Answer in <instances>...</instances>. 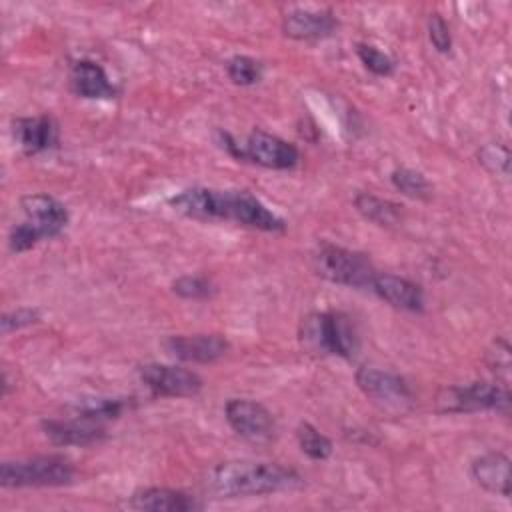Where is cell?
<instances>
[{
  "instance_id": "1",
  "label": "cell",
  "mask_w": 512,
  "mask_h": 512,
  "mask_svg": "<svg viewBox=\"0 0 512 512\" xmlns=\"http://www.w3.org/2000/svg\"><path fill=\"white\" fill-rule=\"evenodd\" d=\"M168 202L176 212L198 220H234L262 232H282L286 228L278 214L244 190L192 186L180 190Z\"/></svg>"
},
{
  "instance_id": "2",
  "label": "cell",
  "mask_w": 512,
  "mask_h": 512,
  "mask_svg": "<svg viewBox=\"0 0 512 512\" xmlns=\"http://www.w3.org/2000/svg\"><path fill=\"white\" fill-rule=\"evenodd\" d=\"M208 488L224 498L264 496L302 486V476L276 462L228 460L208 474Z\"/></svg>"
},
{
  "instance_id": "3",
  "label": "cell",
  "mask_w": 512,
  "mask_h": 512,
  "mask_svg": "<svg viewBox=\"0 0 512 512\" xmlns=\"http://www.w3.org/2000/svg\"><path fill=\"white\" fill-rule=\"evenodd\" d=\"M300 342L316 354L354 358L360 346L358 332L344 312H312L300 322Z\"/></svg>"
},
{
  "instance_id": "4",
  "label": "cell",
  "mask_w": 512,
  "mask_h": 512,
  "mask_svg": "<svg viewBox=\"0 0 512 512\" xmlns=\"http://www.w3.org/2000/svg\"><path fill=\"white\" fill-rule=\"evenodd\" d=\"M76 478L74 464L60 454H40L0 464L2 488H44L66 486Z\"/></svg>"
},
{
  "instance_id": "5",
  "label": "cell",
  "mask_w": 512,
  "mask_h": 512,
  "mask_svg": "<svg viewBox=\"0 0 512 512\" xmlns=\"http://www.w3.org/2000/svg\"><path fill=\"white\" fill-rule=\"evenodd\" d=\"M312 264L318 276L348 288H370L378 274L366 254L330 242H322L316 248Z\"/></svg>"
},
{
  "instance_id": "6",
  "label": "cell",
  "mask_w": 512,
  "mask_h": 512,
  "mask_svg": "<svg viewBox=\"0 0 512 512\" xmlns=\"http://www.w3.org/2000/svg\"><path fill=\"white\" fill-rule=\"evenodd\" d=\"M438 410L448 414H468L480 410L508 412L510 392L506 384L472 382L468 386H450L438 394Z\"/></svg>"
},
{
  "instance_id": "7",
  "label": "cell",
  "mask_w": 512,
  "mask_h": 512,
  "mask_svg": "<svg viewBox=\"0 0 512 512\" xmlns=\"http://www.w3.org/2000/svg\"><path fill=\"white\" fill-rule=\"evenodd\" d=\"M238 160H246L272 170H290L300 162V152L292 142L282 140L276 134L252 130L244 146H240Z\"/></svg>"
},
{
  "instance_id": "8",
  "label": "cell",
  "mask_w": 512,
  "mask_h": 512,
  "mask_svg": "<svg viewBox=\"0 0 512 512\" xmlns=\"http://www.w3.org/2000/svg\"><path fill=\"white\" fill-rule=\"evenodd\" d=\"M140 378L154 394L168 398H190L196 396L204 386L202 378L196 372L182 366L158 362L140 366Z\"/></svg>"
},
{
  "instance_id": "9",
  "label": "cell",
  "mask_w": 512,
  "mask_h": 512,
  "mask_svg": "<svg viewBox=\"0 0 512 512\" xmlns=\"http://www.w3.org/2000/svg\"><path fill=\"white\" fill-rule=\"evenodd\" d=\"M224 414L230 428L250 442H264L274 436V418L270 410L256 400L232 398L226 402Z\"/></svg>"
},
{
  "instance_id": "10",
  "label": "cell",
  "mask_w": 512,
  "mask_h": 512,
  "mask_svg": "<svg viewBox=\"0 0 512 512\" xmlns=\"http://www.w3.org/2000/svg\"><path fill=\"white\" fill-rule=\"evenodd\" d=\"M356 384L368 398L388 406H402L412 400L408 382L402 376L386 370L362 366L356 370Z\"/></svg>"
},
{
  "instance_id": "11",
  "label": "cell",
  "mask_w": 512,
  "mask_h": 512,
  "mask_svg": "<svg viewBox=\"0 0 512 512\" xmlns=\"http://www.w3.org/2000/svg\"><path fill=\"white\" fill-rule=\"evenodd\" d=\"M20 208L24 212V220L30 222L42 238L58 236L68 224L66 206L48 194H28L20 200Z\"/></svg>"
},
{
  "instance_id": "12",
  "label": "cell",
  "mask_w": 512,
  "mask_h": 512,
  "mask_svg": "<svg viewBox=\"0 0 512 512\" xmlns=\"http://www.w3.org/2000/svg\"><path fill=\"white\" fill-rule=\"evenodd\" d=\"M338 20L330 10L296 8L282 18V32L292 40H322L336 32Z\"/></svg>"
},
{
  "instance_id": "13",
  "label": "cell",
  "mask_w": 512,
  "mask_h": 512,
  "mask_svg": "<svg viewBox=\"0 0 512 512\" xmlns=\"http://www.w3.org/2000/svg\"><path fill=\"white\" fill-rule=\"evenodd\" d=\"M172 356L184 362L208 364L216 362L230 350V342L222 334H190L170 336L166 342Z\"/></svg>"
},
{
  "instance_id": "14",
  "label": "cell",
  "mask_w": 512,
  "mask_h": 512,
  "mask_svg": "<svg viewBox=\"0 0 512 512\" xmlns=\"http://www.w3.org/2000/svg\"><path fill=\"white\" fill-rule=\"evenodd\" d=\"M12 132L20 148L30 156L58 146V124L48 114L16 118Z\"/></svg>"
},
{
  "instance_id": "15",
  "label": "cell",
  "mask_w": 512,
  "mask_h": 512,
  "mask_svg": "<svg viewBox=\"0 0 512 512\" xmlns=\"http://www.w3.org/2000/svg\"><path fill=\"white\" fill-rule=\"evenodd\" d=\"M370 290L394 308H400L406 312L424 310V290L420 284L408 278H402L396 274H376Z\"/></svg>"
},
{
  "instance_id": "16",
  "label": "cell",
  "mask_w": 512,
  "mask_h": 512,
  "mask_svg": "<svg viewBox=\"0 0 512 512\" xmlns=\"http://www.w3.org/2000/svg\"><path fill=\"white\" fill-rule=\"evenodd\" d=\"M40 426L44 436L56 446H92L106 438L104 428L78 418H46L40 422Z\"/></svg>"
},
{
  "instance_id": "17",
  "label": "cell",
  "mask_w": 512,
  "mask_h": 512,
  "mask_svg": "<svg viewBox=\"0 0 512 512\" xmlns=\"http://www.w3.org/2000/svg\"><path fill=\"white\" fill-rule=\"evenodd\" d=\"M126 506L132 510H144V512H190V510L202 508V504L196 502L194 496L182 490L160 488V486L136 490L128 498Z\"/></svg>"
},
{
  "instance_id": "18",
  "label": "cell",
  "mask_w": 512,
  "mask_h": 512,
  "mask_svg": "<svg viewBox=\"0 0 512 512\" xmlns=\"http://www.w3.org/2000/svg\"><path fill=\"white\" fill-rule=\"evenodd\" d=\"M470 474L478 486L486 492L510 498V458L502 452H488L476 458L470 466Z\"/></svg>"
},
{
  "instance_id": "19",
  "label": "cell",
  "mask_w": 512,
  "mask_h": 512,
  "mask_svg": "<svg viewBox=\"0 0 512 512\" xmlns=\"http://www.w3.org/2000/svg\"><path fill=\"white\" fill-rule=\"evenodd\" d=\"M72 90L88 100L114 98L116 86L110 82L106 70L94 60H76L70 70Z\"/></svg>"
},
{
  "instance_id": "20",
  "label": "cell",
  "mask_w": 512,
  "mask_h": 512,
  "mask_svg": "<svg viewBox=\"0 0 512 512\" xmlns=\"http://www.w3.org/2000/svg\"><path fill=\"white\" fill-rule=\"evenodd\" d=\"M354 206L362 218L378 226H394L402 218V210H400L402 206H398L396 202L384 200L380 196H374L370 192H360L354 198Z\"/></svg>"
},
{
  "instance_id": "21",
  "label": "cell",
  "mask_w": 512,
  "mask_h": 512,
  "mask_svg": "<svg viewBox=\"0 0 512 512\" xmlns=\"http://www.w3.org/2000/svg\"><path fill=\"white\" fill-rule=\"evenodd\" d=\"M130 406V398H90L74 404V418L84 422H104L118 418Z\"/></svg>"
},
{
  "instance_id": "22",
  "label": "cell",
  "mask_w": 512,
  "mask_h": 512,
  "mask_svg": "<svg viewBox=\"0 0 512 512\" xmlns=\"http://www.w3.org/2000/svg\"><path fill=\"white\" fill-rule=\"evenodd\" d=\"M390 180H392V186L408 198L428 200L432 196V184L426 180L424 174H420L412 168H404V166L396 168L390 174Z\"/></svg>"
},
{
  "instance_id": "23",
  "label": "cell",
  "mask_w": 512,
  "mask_h": 512,
  "mask_svg": "<svg viewBox=\"0 0 512 512\" xmlns=\"http://www.w3.org/2000/svg\"><path fill=\"white\" fill-rule=\"evenodd\" d=\"M298 446L310 460H326L330 458L334 446L328 436H324L318 428H314L308 422H302L296 430Z\"/></svg>"
},
{
  "instance_id": "24",
  "label": "cell",
  "mask_w": 512,
  "mask_h": 512,
  "mask_svg": "<svg viewBox=\"0 0 512 512\" xmlns=\"http://www.w3.org/2000/svg\"><path fill=\"white\" fill-rule=\"evenodd\" d=\"M262 62L252 58V56H244V54H236L226 62V74L228 78L238 84V86H250L256 84L262 78Z\"/></svg>"
},
{
  "instance_id": "25",
  "label": "cell",
  "mask_w": 512,
  "mask_h": 512,
  "mask_svg": "<svg viewBox=\"0 0 512 512\" xmlns=\"http://www.w3.org/2000/svg\"><path fill=\"white\" fill-rule=\"evenodd\" d=\"M172 290H174L176 296L186 298V300H204V298H210L216 292V286L206 276L186 274V276H180L172 282Z\"/></svg>"
},
{
  "instance_id": "26",
  "label": "cell",
  "mask_w": 512,
  "mask_h": 512,
  "mask_svg": "<svg viewBox=\"0 0 512 512\" xmlns=\"http://www.w3.org/2000/svg\"><path fill=\"white\" fill-rule=\"evenodd\" d=\"M356 52H358V58L364 64V68L370 70L372 74H376V76H392L394 74V68H396L394 60L386 52L378 50L376 46L358 44Z\"/></svg>"
},
{
  "instance_id": "27",
  "label": "cell",
  "mask_w": 512,
  "mask_h": 512,
  "mask_svg": "<svg viewBox=\"0 0 512 512\" xmlns=\"http://www.w3.org/2000/svg\"><path fill=\"white\" fill-rule=\"evenodd\" d=\"M40 240H44L42 234L30 222L24 220V222L12 226V230L8 234V248H10V252L20 254V252L34 248Z\"/></svg>"
},
{
  "instance_id": "28",
  "label": "cell",
  "mask_w": 512,
  "mask_h": 512,
  "mask_svg": "<svg viewBox=\"0 0 512 512\" xmlns=\"http://www.w3.org/2000/svg\"><path fill=\"white\" fill-rule=\"evenodd\" d=\"M480 162L498 176H508L510 170V152L504 144H486L480 154H478Z\"/></svg>"
},
{
  "instance_id": "29",
  "label": "cell",
  "mask_w": 512,
  "mask_h": 512,
  "mask_svg": "<svg viewBox=\"0 0 512 512\" xmlns=\"http://www.w3.org/2000/svg\"><path fill=\"white\" fill-rule=\"evenodd\" d=\"M40 320V310L36 308H16L12 312L2 314L0 318V330L2 334H10L16 330H22L26 326H32Z\"/></svg>"
},
{
  "instance_id": "30",
  "label": "cell",
  "mask_w": 512,
  "mask_h": 512,
  "mask_svg": "<svg viewBox=\"0 0 512 512\" xmlns=\"http://www.w3.org/2000/svg\"><path fill=\"white\" fill-rule=\"evenodd\" d=\"M428 36H430L432 46L438 52H442V54L450 52L452 34H450V28H448L446 20L440 14H430V18H428Z\"/></svg>"
}]
</instances>
